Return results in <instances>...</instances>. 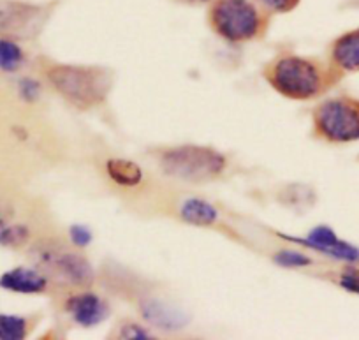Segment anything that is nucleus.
<instances>
[{
	"label": "nucleus",
	"mask_w": 359,
	"mask_h": 340,
	"mask_svg": "<svg viewBox=\"0 0 359 340\" xmlns=\"http://www.w3.org/2000/svg\"><path fill=\"white\" fill-rule=\"evenodd\" d=\"M161 169L185 182H208L226 169V157L208 147H176L161 155Z\"/></svg>",
	"instance_id": "nucleus-5"
},
{
	"label": "nucleus",
	"mask_w": 359,
	"mask_h": 340,
	"mask_svg": "<svg viewBox=\"0 0 359 340\" xmlns=\"http://www.w3.org/2000/svg\"><path fill=\"white\" fill-rule=\"evenodd\" d=\"M23 64V51L15 41L0 39V69L13 72Z\"/></svg>",
	"instance_id": "nucleus-15"
},
{
	"label": "nucleus",
	"mask_w": 359,
	"mask_h": 340,
	"mask_svg": "<svg viewBox=\"0 0 359 340\" xmlns=\"http://www.w3.org/2000/svg\"><path fill=\"white\" fill-rule=\"evenodd\" d=\"M180 2H187V4H206L210 0H180Z\"/></svg>",
	"instance_id": "nucleus-25"
},
{
	"label": "nucleus",
	"mask_w": 359,
	"mask_h": 340,
	"mask_svg": "<svg viewBox=\"0 0 359 340\" xmlns=\"http://www.w3.org/2000/svg\"><path fill=\"white\" fill-rule=\"evenodd\" d=\"M37 270L64 286H90L94 270L79 252L58 242H41L30 251Z\"/></svg>",
	"instance_id": "nucleus-4"
},
{
	"label": "nucleus",
	"mask_w": 359,
	"mask_h": 340,
	"mask_svg": "<svg viewBox=\"0 0 359 340\" xmlns=\"http://www.w3.org/2000/svg\"><path fill=\"white\" fill-rule=\"evenodd\" d=\"M20 90H22V96L25 97L27 100H34L39 93V85L32 79H23L22 85H20Z\"/></svg>",
	"instance_id": "nucleus-22"
},
{
	"label": "nucleus",
	"mask_w": 359,
	"mask_h": 340,
	"mask_svg": "<svg viewBox=\"0 0 359 340\" xmlns=\"http://www.w3.org/2000/svg\"><path fill=\"white\" fill-rule=\"evenodd\" d=\"M71 238L76 245H86L92 240V233L90 230H86L85 225H72L71 228Z\"/></svg>",
	"instance_id": "nucleus-21"
},
{
	"label": "nucleus",
	"mask_w": 359,
	"mask_h": 340,
	"mask_svg": "<svg viewBox=\"0 0 359 340\" xmlns=\"http://www.w3.org/2000/svg\"><path fill=\"white\" fill-rule=\"evenodd\" d=\"M331 57L344 71H359V29L337 39Z\"/></svg>",
	"instance_id": "nucleus-12"
},
{
	"label": "nucleus",
	"mask_w": 359,
	"mask_h": 340,
	"mask_svg": "<svg viewBox=\"0 0 359 340\" xmlns=\"http://www.w3.org/2000/svg\"><path fill=\"white\" fill-rule=\"evenodd\" d=\"M266 81L280 96L294 100L313 99L326 89V71L313 58L282 55L262 71Z\"/></svg>",
	"instance_id": "nucleus-2"
},
{
	"label": "nucleus",
	"mask_w": 359,
	"mask_h": 340,
	"mask_svg": "<svg viewBox=\"0 0 359 340\" xmlns=\"http://www.w3.org/2000/svg\"><path fill=\"white\" fill-rule=\"evenodd\" d=\"M46 78L67 103L78 110L95 107L111 90V72L94 65L53 64L46 69Z\"/></svg>",
	"instance_id": "nucleus-1"
},
{
	"label": "nucleus",
	"mask_w": 359,
	"mask_h": 340,
	"mask_svg": "<svg viewBox=\"0 0 359 340\" xmlns=\"http://www.w3.org/2000/svg\"><path fill=\"white\" fill-rule=\"evenodd\" d=\"M269 13H289L298 8L299 0H257Z\"/></svg>",
	"instance_id": "nucleus-19"
},
{
	"label": "nucleus",
	"mask_w": 359,
	"mask_h": 340,
	"mask_svg": "<svg viewBox=\"0 0 359 340\" xmlns=\"http://www.w3.org/2000/svg\"><path fill=\"white\" fill-rule=\"evenodd\" d=\"M106 171H108L109 178L118 185L134 187L143 180V171L140 166L127 159H109L106 164Z\"/></svg>",
	"instance_id": "nucleus-13"
},
{
	"label": "nucleus",
	"mask_w": 359,
	"mask_h": 340,
	"mask_svg": "<svg viewBox=\"0 0 359 340\" xmlns=\"http://www.w3.org/2000/svg\"><path fill=\"white\" fill-rule=\"evenodd\" d=\"M29 240V230L23 224H11L0 228V245L6 247H20Z\"/></svg>",
	"instance_id": "nucleus-17"
},
{
	"label": "nucleus",
	"mask_w": 359,
	"mask_h": 340,
	"mask_svg": "<svg viewBox=\"0 0 359 340\" xmlns=\"http://www.w3.org/2000/svg\"><path fill=\"white\" fill-rule=\"evenodd\" d=\"M50 11L43 6L2 0L0 2V32L16 37H34L41 32Z\"/></svg>",
	"instance_id": "nucleus-7"
},
{
	"label": "nucleus",
	"mask_w": 359,
	"mask_h": 340,
	"mask_svg": "<svg viewBox=\"0 0 359 340\" xmlns=\"http://www.w3.org/2000/svg\"><path fill=\"white\" fill-rule=\"evenodd\" d=\"M182 217L185 222L194 225H212L217 221V208L210 204L208 201L198 200V197H191L182 207Z\"/></svg>",
	"instance_id": "nucleus-14"
},
{
	"label": "nucleus",
	"mask_w": 359,
	"mask_h": 340,
	"mask_svg": "<svg viewBox=\"0 0 359 340\" xmlns=\"http://www.w3.org/2000/svg\"><path fill=\"white\" fill-rule=\"evenodd\" d=\"M11 214H13L11 207H9V204L6 203V201L0 200V228H2V225H4L6 222L9 221Z\"/></svg>",
	"instance_id": "nucleus-24"
},
{
	"label": "nucleus",
	"mask_w": 359,
	"mask_h": 340,
	"mask_svg": "<svg viewBox=\"0 0 359 340\" xmlns=\"http://www.w3.org/2000/svg\"><path fill=\"white\" fill-rule=\"evenodd\" d=\"M0 286L9 291H15V293L36 294L43 293L46 289L48 277L41 270L23 268V266H20V268L6 272L4 275L0 277Z\"/></svg>",
	"instance_id": "nucleus-10"
},
{
	"label": "nucleus",
	"mask_w": 359,
	"mask_h": 340,
	"mask_svg": "<svg viewBox=\"0 0 359 340\" xmlns=\"http://www.w3.org/2000/svg\"><path fill=\"white\" fill-rule=\"evenodd\" d=\"M213 32L229 43L259 39L268 29V16L252 0H213L208 11Z\"/></svg>",
	"instance_id": "nucleus-3"
},
{
	"label": "nucleus",
	"mask_w": 359,
	"mask_h": 340,
	"mask_svg": "<svg viewBox=\"0 0 359 340\" xmlns=\"http://www.w3.org/2000/svg\"><path fill=\"white\" fill-rule=\"evenodd\" d=\"M141 312H143L144 319L148 322L162 329H178L187 322V315L184 312L161 300L143 301L141 303Z\"/></svg>",
	"instance_id": "nucleus-11"
},
{
	"label": "nucleus",
	"mask_w": 359,
	"mask_h": 340,
	"mask_svg": "<svg viewBox=\"0 0 359 340\" xmlns=\"http://www.w3.org/2000/svg\"><path fill=\"white\" fill-rule=\"evenodd\" d=\"M291 240H294L296 244H303L306 247L324 252V254L331 256V258L344 259V261H359V249L338 240L334 231L327 228V225H319L313 231H310L306 240H302V238H291Z\"/></svg>",
	"instance_id": "nucleus-8"
},
{
	"label": "nucleus",
	"mask_w": 359,
	"mask_h": 340,
	"mask_svg": "<svg viewBox=\"0 0 359 340\" xmlns=\"http://www.w3.org/2000/svg\"><path fill=\"white\" fill-rule=\"evenodd\" d=\"M313 129L331 143L359 140V103L345 97L324 100L313 111Z\"/></svg>",
	"instance_id": "nucleus-6"
},
{
	"label": "nucleus",
	"mask_w": 359,
	"mask_h": 340,
	"mask_svg": "<svg viewBox=\"0 0 359 340\" xmlns=\"http://www.w3.org/2000/svg\"><path fill=\"white\" fill-rule=\"evenodd\" d=\"M340 286L351 293L359 294V270L348 268L340 275Z\"/></svg>",
	"instance_id": "nucleus-20"
},
{
	"label": "nucleus",
	"mask_w": 359,
	"mask_h": 340,
	"mask_svg": "<svg viewBox=\"0 0 359 340\" xmlns=\"http://www.w3.org/2000/svg\"><path fill=\"white\" fill-rule=\"evenodd\" d=\"M275 261L278 265L285 266V268H302V266L310 265V258H306L305 254L302 252H296V251H282L275 256Z\"/></svg>",
	"instance_id": "nucleus-18"
},
{
	"label": "nucleus",
	"mask_w": 359,
	"mask_h": 340,
	"mask_svg": "<svg viewBox=\"0 0 359 340\" xmlns=\"http://www.w3.org/2000/svg\"><path fill=\"white\" fill-rule=\"evenodd\" d=\"M27 335V321L18 315L0 314V340H22Z\"/></svg>",
	"instance_id": "nucleus-16"
},
{
	"label": "nucleus",
	"mask_w": 359,
	"mask_h": 340,
	"mask_svg": "<svg viewBox=\"0 0 359 340\" xmlns=\"http://www.w3.org/2000/svg\"><path fill=\"white\" fill-rule=\"evenodd\" d=\"M67 310L71 312L72 319L85 328L99 325L109 314L104 301L94 293H81L71 296L67 301Z\"/></svg>",
	"instance_id": "nucleus-9"
},
{
	"label": "nucleus",
	"mask_w": 359,
	"mask_h": 340,
	"mask_svg": "<svg viewBox=\"0 0 359 340\" xmlns=\"http://www.w3.org/2000/svg\"><path fill=\"white\" fill-rule=\"evenodd\" d=\"M122 336H126V339H148V333L137 328L136 325H129L127 328H122Z\"/></svg>",
	"instance_id": "nucleus-23"
}]
</instances>
